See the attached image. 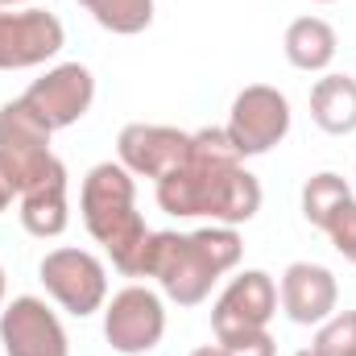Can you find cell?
<instances>
[{"label": "cell", "instance_id": "cell-1", "mask_svg": "<svg viewBox=\"0 0 356 356\" xmlns=\"http://www.w3.org/2000/svg\"><path fill=\"white\" fill-rule=\"evenodd\" d=\"M158 186V207L175 220L207 216L211 224L236 228L261 211V182L245 170L228 129H199L191 133V158L170 170Z\"/></svg>", "mask_w": 356, "mask_h": 356}, {"label": "cell", "instance_id": "cell-2", "mask_svg": "<svg viewBox=\"0 0 356 356\" xmlns=\"http://www.w3.org/2000/svg\"><path fill=\"white\" fill-rule=\"evenodd\" d=\"M241 253H245L241 232L224 224H211L199 232H154L145 277H158L170 302L199 307L228 269L241 266Z\"/></svg>", "mask_w": 356, "mask_h": 356}, {"label": "cell", "instance_id": "cell-3", "mask_svg": "<svg viewBox=\"0 0 356 356\" xmlns=\"http://www.w3.org/2000/svg\"><path fill=\"white\" fill-rule=\"evenodd\" d=\"M79 211H83L91 241L108 249L112 266L124 277H145L154 228H145L137 211V182L120 162H99L88 170L83 191H79Z\"/></svg>", "mask_w": 356, "mask_h": 356}, {"label": "cell", "instance_id": "cell-4", "mask_svg": "<svg viewBox=\"0 0 356 356\" xmlns=\"http://www.w3.org/2000/svg\"><path fill=\"white\" fill-rule=\"evenodd\" d=\"M50 137H54V133H50L21 99H8V104L0 108V166H4V175L13 178L17 199H21L29 186L54 178L58 170H67V166L54 158Z\"/></svg>", "mask_w": 356, "mask_h": 356}, {"label": "cell", "instance_id": "cell-5", "mask_svg": "<svg viewBox=\"0 0 356 356\" xmlns=\"http://www.w3.org/2000/svg\"><path fill=\"white\" fill-rule=\"evenodd\" d=\"M46 294L75 319H88L108 302V269L88 249H50L38 266Z\"/></svg>", "mask_w": 356, "mask_h": 356}, {"label": "cell", "instance_id": "cell-6", "mask_svg": "<svg viewBox=\"0 0 356 356\" xmlns=\"http://www.w3.org/2000/svg\"><path fill=\"white\" fill-rule=\"evenodd\" d=\"M166 336V302L149 286H124L104 302V340L120 356L154 353Z\"/></svg>", "mask_w": 356, "mask_h": 356}, {"label": "cell", "instance_id": "cell-7", "mask_svg": "<svg viewBox=\"0 0 356 356\" xmlns=\"http://www.w3.org/2000/svg\"><path fill=\"white\" fill-rule=\"evenodd\" d=\"M273 315H277V282L266 269H245L220 290L211 307V332L220 344H236L253 332H266Z\"/></svg>", "mask_w": 356, "mask_h": 356}, {"label": "cell", "instance_id": "cell-8", "mask_svg": "<svg viewBox=\"0 0 356 356\" xmlns=\"http://www.w3.org/2000/svg\"><path fill=\"white\" fill-rule=\"evenodd\" d=\"M224 129L241 158H261L273 145H282L290 133V99L269 83H249L232 99Z\"/></svg>", "mask_w": 356, "mask_h": 356}, {"label": "cell", "instance_id": "cell-9", "mask_svg": "<svg viewBox=\"0 0 356 356\" xmlns=\"http://www.w3.org/2000/svg\"><path fill=\"white\" fill-rule=\"evenodd\" d=\"M91 99H95V79H91V71L83 63H58V67H50L42 79H33L25 88V95H21V104L50 133L79 124L91 112Z\"/></svg>", "mask_w": 356, "mask_h": 356}, {"label": "cell", "instance_id": "cell-10", "mask_svg": "<svg viewBox=\"0 0 356 356\" xmlns=\"http://www.w3.org/2000/svg\"><path fill=\"white\" fill-rule=\"evenodd\" d=\"M0 344L4 356H71L63 319L38 294H17L0 307Z\"/></svg>", "mask_w": 356, "mask_h": 356}, {"label": "cell", "instance_id": "cell-11", "mask_svg": "<svg viewBox=\"0 0 356 356\" xmlns=\"http://www.w3.org/2000/svg\"><path fill=\"white\" fill-rule=\"evenodd\" d=\"M67 42V29L46 8H8L0 13V71H29L50 63Z\"/></svg>", "mask_w": 356, "mask_h": 356}, {"label": "cell", "instance_id": "cell-12", "mask_svg": "<svg viewBox=\"0 0 356 356\" xmlns=\"http://www.w3.org/2000/svg\"><path fill=\"white\" fill-rule=\"evenodd\" d=\"M191 158V133L170 124H124L116 137V162L133 178H166Z\"/></svg>", "mask_w": 356, "mask_h": 356}, {"label": "cell", "instance_id": "cell-13", "mask_svg": "<svg viewBox=\"0 0 356 356\" xmlns=\"http://www.w3.org/2000/svg\"><path fill=\"white\" fill-rule=\"evenodd\" d=\"M277 302L290 323L319 327L327 315H336V302H340L336 273L315 261H294V266H286L282 282H277Z\"/></svg>", "mask_w": 356, "mask_h": 356}, {"label": "cell", "instance_id": "cell-14", "mask_svg": "<svg viewBox=\"0 0 356 356\" xmlns=\"http://www.w3.org/2000/svg\"><path fill=\"white\" fill-rule=\"evenodd\" d=\"M21 228L38 241H54L67 232L71 224V207H67V170H58L54 178L29 186L21 195Z\"/></svg>", "mask_w": 356, "mask_h": 356}, {"label": "cell", "instance_id": "cell-15", "mask_svg": "<svg viewBox=\"0 0 356 356\" xmlns=\"http://www.w3.org/2000/svg\"><path fill=\"white\" fill-rule=\"evenodd\" d=\"M282 50L290 58V67L307 71V75H319L336 63V29L323 21V17H298L286 25V38H282Z\"/></svg>", "mask_w": 356, "mask_h": 356}, {"label": "cell", "instance_id": "cell-16", "mask_svg": "<svg viewBox=\"0 0 356 356\" xmlns=\"http://www.w3.org/2000/svg\"><path fill=\"white\" fill-rule=\"evenodd\" d=\"M311 120L332 137L356 133V79H348V75L315 79V88H311Z\"/></svg>", "mask_w": 356, "mask_h": 356}, {"label": "cell", "instance_id": "cell-17", "mask_svg": "<svg viewBox=\"0 0 356 356\" xmlns=\"http://www.w3.org/2000/svg\"><path fill=\"white\" fill-rule=\"evenodd\" d=\"M91 13V21L108 33L133 38L154 25V0H79Z\"/></svg>", "mask_w": 356, "mask_h": 356}, {"label": "cell", "instance_id": "cell-18", "mask_svg": "<svg viewBox=\"0 0 356 356\" xmlns=\"http://www.w3.org/2000/svg\"><path fill=\"white\" fill-rule=\"evenodd\" d=\"M344 199H353V186H348L344 175H336V170L311 175L307 182H302V216H307V224L323 228V220H327Z\"/></svg>", "mask_w": 356, "mask_h": 356}, {"label": "cell", "instance_id": "cell-19", "mask_svg": "<svg viewBox=\"0 0 356 356\" xmlns=\"http://www.w3.org/2000/svg\"><path fill=\"white\" fill-rule=\"evenodd\" d=\"M311 348L323 356H353L356 353V311H336L315 327Z\"/></svg>", "mask_w": 356, "mask_h": 356}, {"label": "cell", "instance_id": "cell-20", "mask_svg": "<svg viewBox=\"0 0 356 356\" xmlns=\"http://www.w3.org/2000/svg\"><path fill=\"white\" fill-rule=\"evenodd\" d=\"M319 232H327L332 249H336L348 266H356V195H353V199H344V203L323 220V228H319Z\"/></svg>", "mask_w": 356, "mask_h": 356}, {"label": "cell", "instance_id": "cell-21", "mask_svg": "<svg viewBox=\"0 0 356 356\" xmlns=\"http://www.w3.org/2000/svg\"><path fill=\"white\" fill-rule=\"evenodd\" d=\"M228 356H273V336L269 332H253V336H245V340H236V344H224Z\"/></svg>", "mask_w": 356, "mask_h": 356}, {"label": "cell", "instance_id": "cell-22", "mask_svg": "<svg viewBox=\"0 0 356 356\" xmlns=\"http://www.w3.org/2000/svg\"><path fill=\"white\" fill-rule=\"evenodd\" d=\"M13 199H17V186H13V178L4 175V166H0V211H4Z\"/></svg>", "mask_w": 356, "mask_h": 356}, {"label": "cell", "instance_id": "cell-23", "mask_svg": "<svg viewBox=\"0 0 356 356\" xmlns=\"http://www.w3.org/2000/svg\"><path fill=\"white\" fill-rule=\"evenodd\" d=\"M191 356H228V348H224V344L216 340V344H203V348H195Z\"/></svg>", "mask_w": 356, "mask_h": 356}, {"label": "cell", "instance_id": "cell-24", "mask_svg": "<svg viewBox=\"0 0 356 356\" xmlns=\"http://www.w3.org/2000/svg\"><path fill=\"white\" fill-rule=\"evenodd\" d=\"M17 4H33V0H0V8H17Z\"/></svg>", "mask_w": 356, "mask_h": 356}, {"label": "cell", "instance_id": "cell-25", "mask_svg": "<svg viewBox=\"0 0 356 356\" xmlns=\"http://www.w3.org/2000/svg\"><path fill=\"white\" fill-rule=\"evenodd\" d=\"M294 356H323V353H315V348H298Z\"/></svg>", "mask_w": 356, "mask_h": 356}, {"label": "cell", "instance_id": "cell-26", "mask_svg": "<svg viewBox=\"0 0 356 356\" xmlns=\"http://www.w3.org/2000/svg\"><path fill=\"white\" fill-rule=\"evenodd\" d=\"M0 307H4V269H0Z\"/></svg>", "mask_w": 356, "mask_h": 356}, {"label": "cell", "instance_id": "cell-27", "mask_svg": "<svg viewBox=\"0 0 356 356\" xmlns=\"http://www.w3.org/2000/svg\"><path fill=\"white\" fill-rule=\"evenodd\" d=\"M315 4H332V0H315Z\"/></svg>", "mask_w": 356, "mask_h": 356}, {"label": "cell", "instance_id": "cell-28", "mask_svg": "<svg viewBox=\"0 0 356 356\" xmlns=\"http://www.w3.org/2000/svg\"><path fill=\"white\" fill-rule=\"evenodd\" d=\"M353 182H356V170H353Z\"/></svg>", "mask_w": 356, "mask_h": 356}, {"label": "cell", "instance_id": "cell-29", "mask_svg": "<svg viewBox=\"0 0 356 356\" xmlns=\"http://www.w3.org/2000/svg\"><path fill=\"white\" fill-rule=\"evenodd\" d=\"M353 356H356V353H353Z\"/></svg>", "mask_w": 356, "mask_h": 356}]
</instances>
